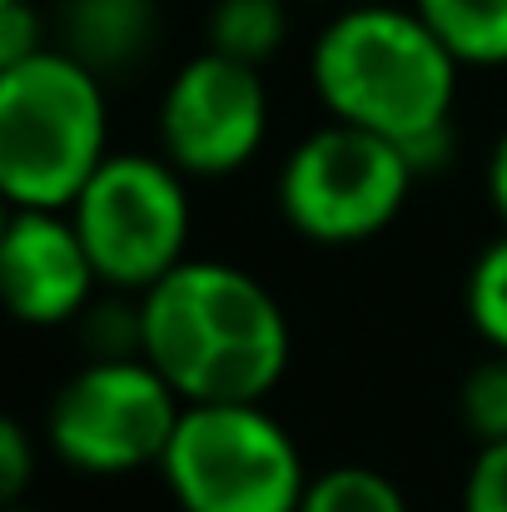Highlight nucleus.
I'll list each match as a JSON object with an SVG mask.
<instances>
[{"mask_svg": "<svg viewBox=\"0 0 507 512\" xmlns=\"http://www.w3.org/2000/svg\"><path fill=\"white\" fill-rule=\"evenodd\" d=\"M264 65H244L219 50L184 60L160 100L165 160L189 179H224L254 165L269 140V90Z\"/></svg>", "mask_w": 507, "mask_h": 512, "instance_id": "nucleus-8", "label": "nucleus"}, {"mask_svg": "<svg viewBox=\"0 0 507 512\" xmlns=\"http://www.w3.org/2000/svg\"><path fill=\"white\" fill-rule=\"evenodd\" d=\"M289 40L284 0H214L209 10V50L234 55L244 65H269Z\"/></svg>", "mask_w": 507, "mask_h": 512, "instance_id": "nucleus-12", "label": "nucleus"}, {"mask_svg": "<svg viewBox=\"0 0 507 512\" xmlns=\"http://www.w3.org/2000/svg\"><path fill=\"white\" fill-rule=\"evenodd\" d=\"M458 413H463V423H468V433L478 443H503L507 438V353L488 358L483 368H473L463 378Z\"/></svg>", "mask_w": 507, "mask_h": 512, "instance_id": "nucleus-15", "label": "nucleus"}, {"mask_svg": "<svg viewBox=\"0 0 507 512\" xmlns=\"http://www.w3.org/2000/svg\"><path fill=\"white\" fill-rule=\"evenodd\" d=\"M458 55L433 35L413 0H358L319 30L309 80L329 120L413 145L453 125Z\"/></svg>", "mask_w": 507, "mask_h": 512, "instance_id": "nucleus-2", "label": "nucleus"}, {"mask_svg": "<svg viewBox=\"0 0 507 512\" xmlns=\"http://www.w3.org/2000/svg\"><path fill=\"white\" fill-rule=\"evenodd\" d=\"M45 50V25L30 0H0V70Z\"/></svg>", "mask_w": 507, "mask_h": 512, "instance_id": "nucleus-17", "label": "nucleus"}, {"mask_svg": "<svg viewBox=\"0 0 507 512\" xmlns=\"http://www.w3.org/2000/svg\"><path fill=\"white\" fill-rule=\"evenodd\" d=\"M189 174L165 155H110L70 204L105 289L145 294L189 259Z\"/></svg>", "mask_w": 507, "mask_h": 512, "instance_id": "nucleus-7", "label": "nucleus"}, {"mask_svg": "<svg viewBox=\"0 0 507 512\" xmlns=\"http://www.w3.org/2000/svg\"><path fill=\"white\" fill-rule=\"evenodd\" d=\"M463 304H468L473 329L493 343V353H507V234L493 239V244L473 259Z\"/></svg>", "mask_w": 507, "mask_h": 512, "instance_id": "nucleus-14", "label": "nucleus"}, {"mask_svg": "<svg viewBox=\"0 0 507 512\" xmlns=\"http://www.w3.org/2000/svg\"><path fill=\"white\" fill-rule=\"evenodd\" d=\"M145 358L184 403H264L289 373L284 304L239 264L184 259L140 294Z\"/></svg>", "mask_w": 507, "mask_h": 512, "instance_id": "nucleus-1", "label": "nucleus"}, {"mask_svg": "<svg viewBox=\"0 0 507 512\" xmlns=\"http://www.w3.org/2000/svg\"><path fill=\"white\" fill-rule=\"evenodd\" d=\"M179 413L184 398L145 353L90 358L50 398L45 443L75 473L125 478L140 468H160Z\"/></svg>", "mask_w": 507, "mask_h": 512, "instance_id": "nucleus-5", "label": "nucleus"}, {"mask_svg": "<svg viewBox=\"0 0 507 512\" xmlns=\"http://www.w3.org/2000/svg\"><path fill=\"white\" fill-rule=\"evenodd\" d=\"M413 184L418 170L403 145L363 125L329 120L289 150L279 170V209L299 239L343 249L383 234L403 214Z\"/></svg>", "mask_w": 507, "mask_h": 512, "instance_id": "nucleus-6", "label": "nucleus"}, {"mask_svg": "<svg viewBox=\"0 0 507 512\" xmlns=\"http://www.w3.org/2000/svg\"><path fill=\"white\" fill-rule=\"evenodd\" d=\"M488 199H493L498 219L507 224V130L498 135V145H493V155H488Z\"/></svg>", "mask_w": 507, "mask_h": 512, "instance_id": "nucleus-19", "label": "nucleus"}, {"mask_svg": "<svg viewBox=\"0 0 507 512\" xmlns=\"http://www.w3.org/2000/svg\"><path fill=\"white\" fill-rule=\"evenodd\" d=\"M30 478H35V443H30L20 418H5L0 423V498L20 503Z\"/></svg>", "mask_w": 507, "mask_h": 512, "instance_id": "nucleus-18", "label": "nucleus"}, {"mask_svg": "<svg viewBox=\"0 0 507 512\" xmlns=\"http://www.w3.org/2000/svg\"><path fill=\"white\" fill-rule=\"evenodd\" d=\"M110 160L105 80L65 45L0 70V189L10 209H70Z\"/></svg>", "mask_w": 507, "mask_h": 512, "instance_id": "nucleus-3", "label": "nucleus"}, {"mask_svg": "<svg viewBox=\"0 0 507 512\" xmlns=\"http://www.w3.org/2000/svg\"><path fill=\"white\" fill-rule=\"evenodd\" d=\"M299 512H408V498L388 473L368 463H338L329 473L309 478Z\"/></svg>", "mask_w": 507, "mask_h": 512, "instance_id": "nucleus-13", "label": "nucleus"}, {"mask_svg": "<svg viewBox=\"0 0 507 512\" xmlns=\"http://www.w3.org/2000/svg\"><path fill=\"white\" fill-rule=\"evenodd\" d=\"M160 35L155 0H65L60 5V45L85 60L100 80L135 70Z\"/></svg>", "mask_w": 507, "mask_h": 512, "instance_id": "nucleus-10", "label": "nucleus"}, {"mask_svg": "<svg viewBox=\"0 0 507 512\" xmlns=\"http://www.w3.org/2000/svg\"><path fill=\"white\" fill-rule=\"evenodd\" d=\"M463 512H507V438L478 448L463 483Z\"/></svg>", "mask_w": 507, "mask_h": 512, "instance_id": "nucleus-16", "label": "nucleus"}, {"mask_svg": "<svg viewBox=\"0 0 507 512\" xmlns=\"http://www.w3.org/2000/svg\"><path fill=\"white\" fill-rule=\"evenodd\" d=\"M179 512H299L304 453L264 403H184L160 458Z\"/></svg>", "mask_w": 507, "mask_h": 512, "instance_id": "nucleus-4", "label": "nucleus"}, {"mask_svg": "<svg viewBox=\"0 0 507 512\" xmlns=\"http://www.w3.org/2000/svg\"><path fill=\"white\" fill-rule=\"evenodd\" d=\"M5 512H35V508H20V503H10V508H5Z\"/></svg>", "mask_w": 507, "mask_h": 512, "instance_id": "nucleus-20", "label": "nucleus"}, {"mask_svg": "<svg viewBox=\"0 0 507 512\" xmlns=\"http://www.w3.org/2000/svg\"><path fill=\"white\" fill-rule=\"evenodd\" d=\"M463 70L507 65V0H413Z\"/></svg>", "mask_w": 507, "mask_h": 512, "instance_id": "nucleus-11", "label": "nucleus"}, {"mask_svg": "<svg viewBox=\"0 0 507 512\" xmlns=\"http://www.w3.org/2000/svg\"><path fill=\"white\" fill-rule=\"evenodd\" d=\"M100 274L70 219V209H10L0 239L5 309L30 329H60L85 319Z\"/></svg>", "mask_w": 507, "mask_h": 512, "instance_id": "nucleus-9", "label": "nucleus"}]
</instances>
